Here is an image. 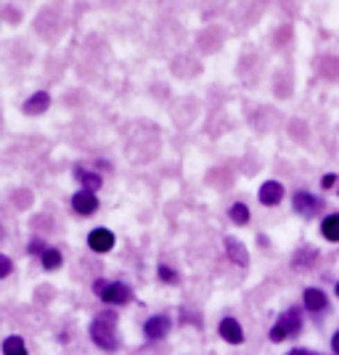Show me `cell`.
Listing matches in <instances>:
<instances>
[{"instance_id":"1","label":"cell","mask_w":339,"mask_h":355,"mask_svg":"<svg viewBox=\"0 0 339 355\" xmlns=\"http://www.w3.org/2000/svg\"><path fill=\"white\" fill-rule=\"evenodd\" d=\"M117 315L114 313H101L93 324H90V337L93 342L103 347V350H117L119 337H117Z\"/></svg>"},{"instance_id":"2","label":"cell","mask_w":339,"mask_h":355,"mask_svg":"<svg viewBox=\"0 0 339 355\" xmlns=\"http://www.w3.org/2000/svg\"><path fill=\"white\" fill-rule=\"evenodd\" d=\"M299 326H302V315H299V311L292 308V311L284 313L279 321H276V326L270 329V340L281 342L286 340V337H295V334H299Z\"/></svg>"},{"instance_id":"3","label":"cell","mask_w":339,"mask_h":355,"mask_svg":"<svg viewBox=\"0 0 339 355\" xmlns=\"http://www.w3.org/2000/svg\"><path fill=\"white\" fill-rule=\"evenodd\" d=\"M96 292L101 295V300L106 305H122V302H128L133 292H130V286L128 284H106V282H96Z\"/></svg>"},{"instance_id":"4","label":"cell","mask_w":339,"mask_h":355,"mask_svg":"<svg viewBox=\"0 0 339 355\" xmlns=\"http://www.w3.org/2000/svg\"><path fill=\"white\" fill-rule=\"evenodd\" d=\"M72 207L77 215H93L96 209H98V199H96V193L93 191H77L72 196Z\"/></svg>"},{"instance_id":"5","label":"cell","mask_w":339,"mask_h":355,"mask_svg":"<svg viewBox=\"0 0 339 355\" xmlns=\"http://www.w3.org/2000/svg\"><path fill=\"white\" fill-rule=\"evenodd\" d=\"M321 205H324V202H321L318 196H313V193H305V191L295 193V209L299 215H305V218L315 215V212L321 209Z\"/></svg>"},{"instance_id":"6","label":"cell","mask_w":339,"mask_h":355,"mask_svg":"<svg viewBox=\"0 0 339 355\" xmlns=\"http://www.w3.org/2000/svg\"><path fill=\"white\" fill-rule=\"evenodd\" d=\"M144 331H146L148 340H164V337L170 334V318H167V315H154V318L146 321Z\"/></svg>"},{"instance_id":"7","label":"cell","mask_w":339,"mask_h":355,"mask_svg":"<svg viewBox=\"0 0 339 355\" xmlns=\"http://www.w3.org/2000/svg\"><path fill=\"white\" fill-rule=\"evenodd\" d=\"M88 247L93 252H109L112 247H114V234L106 231V228H96V231H90Z\"/></svg>"},{"instance_id":"8","label":"cell","mask_w":339,"mask_h":355,"mask_svg":"<svg viewBox=\"0 0 339 355\" xmlns=\"http://www.w3.org/2000/svg\"><path fill=\"white\" fill-rule=\"evenodd\" d=\"M281 199H284V186H281V183H276V180L263 183V189H260V202H263L266 207H276Z\"/></svg>"},{"instance_id":"9","label":"cell","mask_w":339,"mask_h":355,"mask_svg":"<svg viewBox=\"0 0 339 355\" xmlns=\"http://www.w3.org/2000/svg\"><path fill=\"white\" fill-rule=\"evenodd\" d=\"M220 337L225 342H231V345H241V342H244V331H241V326H238L236 318H223Z\"/></svg>"},{"instance_id":"10","label":"cell","mask_w":339,"mask_h":355,"mask_svg":"<svg viewBox=\"0 0 339 355\" xmlns=\"http://www.w3.org/2000/svg\"><path fill=\"white\" fill-rule=\"evenodd\" d=\"M48 106H51V93H35L30 101H24V114H30V117H37V114H43L48 112Z\"/></svg>"},{"instance_id":"11","label":"cell","mask_w":339,"mask_h":355,"mask_svg":"<svg viewBox=\"0 0 339 355\" xmlns=\"http://www.w3.org/2000/svg\"><path fill=\"white\" fill-rule=\"evenodd\" d=\"M225 252H228V257H231L236 266H247V263H250V252L244 250V244H241L238 239H234V236L225 239Z\"/></svg>"},{"instance_id":"12","label":"cell","mask_w":339,"mask_h":355,"mask_svg":"<svg viewBox=\"0 0 339 355\" xmlns=\"http://www.w3.org/2000/svg\"><path fill=\"white\" fill-rule=\"evenodd\" d=\"M74 175H77V180H80V183H82V186H85V191H98V189H101V175H96V173H88V170H82V167H77V170H74Z\"/></svg>"},{"instance_id":"13","label":"cell","mask_w":339,"mask_h":355,"mask_svg":"<svg viewBox=\"0 0 339 355\" xmlns=\"http://www.w3.org/2000/svg\"><path fill=\"white\" fill-rule=\"evenodd\" d=\"M305 308L313 313L324 311L326 308V295L321 289H305Z\"/></svg>"},{"instance_id":"14","label":"cell","mask_w":339,"mask_h":355,"mask_svg":"<svg viewBox=\"0 0 339 355\" xmlns=\"http://www.w3.org/2000/svg\"><path fill=\"white\" fill-rule=\"evenodd\" d=\"M321 234H324L329 241H339V215H329V218L321 223Z\"/></svg>"},{"instance_id":"15","label":"cell","mask_w":339,"mask_h":355,"mask_svg":"<svg viewBox=\"0 0 339 355\" xmlns=\"http://www.w3.org/2000/svg\"><path fill=\"white\" fill-rule=\"evenodd\" d=\"M3 355H27V345L21 337H8L3 342Z\"/></svg>"},{"instance_id":"16","label":"cell","mask_w":339,"mask_h":355,"mask_svg":"<svg viewBox=\"0 0 339 355\" xmlns=\"http://www.w3.org/2000/svg\"><path fill=\"white\" fill-rule=\"evenodd\" d=\"M40 263H43L45 270H56V268L61 266V254L56 250H45L43 254H40Z\"/></svg>"},{"instance_id":"17","label":"cell","mask_w":339,"mask_h":355,"mask_svg":"<svg viewBox=\"0 0 339 355\" xmlns=\"http://www.w3.org/2000/svg\"><path fill=\"white\" fill-rule=\"evenodd\" d=\"M231 218H234V223H238V225H247V223H250V209L244 207V205H234V207H231Z\"/></svg>"},{"instance_id":"18","label":"cell","mask_w":339,"mask_h":355,"mask_svg":"<svg viewBox=\"0 0 339 355\" xmlns=\"http://www.w3.org/2000/svg\"><path fill=\"white\" fill-rule=\"evenodd\" d=\"M159 279L167 284H175L177 282V273L173 270V268H167V266H159Z\"/></svg>"},{"instance_id":"19","label":"cell","mask_w":339,"mask_h":355,"mask_svg":"<svg viewBox=\"0 0 339 355\" xmlns=\"http://www.w3.org/2000/svg\"><path fill=\"white\" fill-rule=\"evenodd\" d=\"M11 260H8V257H3V254H0V279H3V276H8V273H11Z\"/></svg>"},{"instance_id":"20","label":"cell","mask_w":339,"mask_h":355,"mask_svg":"<svg viewBox=\"0 0 339 355\" xmlns=\"http://www.w3.org/2000/svg\"><path fill=\"white\" fill-rule=\"evenodd\" d=\"M321 183H324V189H331V186L337 183V175H326L324 180H321Z\"/></svg>"},{"instance_id":"21","label":"cell","mask_w":339,"mask_h":355,"mask_svg":"<svg viewBox=\"0 0 339 355\" xmlns=\"http://www.w3.org/2000/svg\"><path fill=\"white\" fill-rule=\"evenodd\" d=\"M331 347H334V353L339 355V331L334 334V340H331Z\"/></svg>"},{"instance_id":"22","label":"cell","mask_w":339,"mask_h":355,"mask_svg":"<svg viewBox=\"0 0 339 355\" xmlns=\"http://www.w3.org/2000/svg\"><path fill=\"white\" fill-rule=\"evenodd\" d=\"M289 355H315V353H308V350H292Z\"/></svg>"},{"instance_id":"23","label":"cell","mask_w":339,"mask_h":355,"mask_svg":"<svg viewBox=\"0 0 339 355\" xmlns=\"http://www.w3.org/2000/svg\"><path fill=\"white\" fill-rule=\"evenodd\" d=\"M337 295H339V284H337Z\"/></svg>"}]
</instances>
